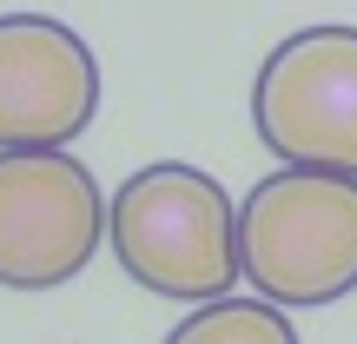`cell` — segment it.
<instances>
[{
	"label": "cell",
	"mask_w": 357,
	"mask_h": 344,
	"mask_svg": "<svg viewBox=\"0 0 357 344\" xmlns=\"http://www.w3.org/2000/svg\"><path fill=\"white\" fill-rule=\"evenodd\" d=\"M238 278L271 311H318L357 292V179L337 172H265L231 212Z\"/></svg>",
	"instance_id": "1"
},
{
	"label": "cell",
	"mask_w": 357,
	"mask_h": 344,
	"mask_svg": "<svg viewBox=\"0 0 357 344\" xmlns=\"http://www.w3.org/2000/svg\"><path fill=\"white\" fill-rule=\"evenodd\" d=\"M106 245L139 292L178 298V305L231 298V278H238L231 192L178 159L139 166L106 199Z\"/></svg>",
	"instance_id": "2"
},
{
	"label": "cell",
	"mask_w": 357,
	"mask_h": 344,
	"mask_svg": "<svg viewBox=\"0 0 357 344\" xmlns=\"http://www.w3.org/2000/svg\"><path fill=\"white\" fill-rule=\"evenodd\" d=\"M252 126L278 166L357 179V27L278 40L252 80Z\"/></svg>",
	"instance_id": "3"
},
{
	"label": "cell",
	"mask_w": 357,
	"mask_h": 344,
	"mask_svg": "<svg viewBox=\"0 0 357 344\" xmlns=\"http://www.w3.org/2000/svg\"><path fill=\"white\" fill-rule=\"evenodd\" d=\"M106 239L100 179L73 153H0V285L53 292L79 278Z\"/></svg>",
	"instance_id": "4"
},
{
	"label": "cell",
	"mask_w": 357,
	"mask_h": 344,
	"mask_svg": "<svg viewBox=\"0 0 357 344\" xmlns=\"http://www.w3.org/2000/svg\"><path fill=\"white\" fill-rule=\"evenodd\" d=\"M100 113V60L53 13H0V153H66Z\"/></svg>",
	"instance_id": "5"
},
{
	"label": "cell",
	"mask_w": 357,
	"mask_h": 344,
	"mask_svg": "<svg viewBox=\"0 0 357 344\" xmlns=\"http://www.w3.org/2000/svg\"><path fill=\"white\" fill-rule=\"evenodd\" d=\"M166 344H298V324L265 298H212L192 305V318H178Z\"/></svg>",
	"instance_id": "6"
}]
</instances>
